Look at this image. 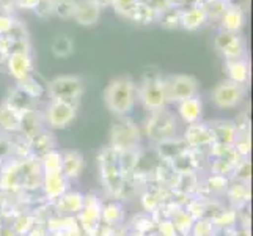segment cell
Returning <instances> with one entry per match:
<instances>
[{
	"mask_svg": "<svg viewBox=\"0 0 253 236\" xmlns=\"http://www.w3.org/2000/svg\"><path fill=\"white\" fill-rule=\"evenodd\" d=\"M104 102L113 117H129L137 102V87L129 76L113 79L104 90Z\"/></svg>",
	"mask_w": 253,
	"mask_h": 236,
	"instance_id": "cell-1",
	"label": "cell"
},
{
	"mask_svg": "<svg viewBox=\"0 0 253 236\" xmlns=\"http://www.w3.org/2000/svg\"><path fill=\"white\" fill-rule=\"evenodd\" d=\"M98 169H99L104 189L112 197H115L118 200L120 192L123 189L125 181L127 178L123 172V167H121L120 153L110 146L102 148V151L98 154Z\"/></svg>",
	"mask_w": 253,
	"mask_h": 236,
	"instance_id": "cell-2",
	"label": "cell"
},
{
	"mask_svg": "<svg viewBox=\"0 0 253 236\" xmlns=\"http://www.w3.org/2000/svg\"><path fill=\"white\" fill-rule=\"evenodd\" d=\"M110 148L118 153L135 151L140 146L142 129L130 117H115L109 131Z\"/></svg>",
	"mask_w": 253,
	"mask_h": 236,
	"instance_id": "cell-3",
	"label": "cell"
},
{
	"mask_svg": "<svg viewBox=\"0 0 253 236\" xmlns=\"http://www.w3.org/2000/svg\"><path fill=\"white\" fill-rule=\"evenodd\" d=\"M143 134L148 141L153 143H161L170 141L173 137H178V118L167 107L161 110L150 112V115L145 120Z\"/></svg>",
	"mask_w": 253,
	"mask_h": 236,
	"instance_id": "cell-4",
	"label": "cell"
},
{
	"mask_svg": "<svg viewBox=\"0 0 253 236\" xmlns=\"http://www.w3.org/2000/svg\"><path fill=\"white\" fill-rule=\"evenodd\" d=\"M137 99L143 104L148 112L165 109L169 104L167 89H165V77L158 73L145 74L143 81L137 89Z\"/></svg>",
	"mask_w": 253,
	"mask_h": 236,
	"instance_id": "cell-5",
	"label": "cell"
},
{
	"mask_svg": "<svg viewBox=\"0 0 253 236\" xmlns=\"http://www.w3.org/2000/svg\"><path fill=\"white\" fill-rule=\"evenodd\" d=\"M46 92L49 93L50 99H62L79 104L84 93V82L79 76H60L52 79L47 84Z\"/></svg>",
	"mask_w": 253,
	"mask_h": 236,
	"instance_id": "cell-6",
	"label": "cell"
},
{
	"mask_svg": "<svg viewBox=\"0 0 253 236\" xmlns=\"http://www.w3.org/2000/svg\"><path fill=\"white\" fill-rule=\"evenodd\" d=\"M79 104L62 99H50L44 112V125L50 129H65L73 123Z\"/></svg>",
	"mask_w": 253,
	"mask_h": 236,
	"instance_id": "cell-7",
	"label": "cell"
},
{
	"mask_svg": "<svg viewBox=\"0 0 253 236\" xmlns=\"http://www.w3.org/2000/svg\"><path fill=\"white\" fill-rule=\"evenodd\" d=\"M246 98V85L223 81L211 92V101L217 109H234Z\"/></svg>",
	"mask_w": 253,
	"mask_h": 236,
	"instance_id": "cell-8",
	"label": "cell"
},
{
	"mask_svg": "<svg viewBox=\"0 0 253 236\" xmlns=\"http://www.w3.org/2000/svg\"><path fill=\"white\" fill-rule=\"evenodd\" d=\"M165 89H167L169 102L178 104L187 98L198 94V81L189 74H176L165 77Z\"/></svg>",
	"mask_w": 253,
	"mask_h": 236,
	"instance_id": "cell-9",
	"label": "cell"
},
{
	"mask_svg": "<svg viewBox=\"0 0 253 236\" xmlns=\"http://www.w3.org/2000/svg\"><path fill=\"white\" fill-rule=\"evenodd\" d=\"M101 200L88 194L85 195L84 200V208L79 213V219H81V229L86 236H98L99 227H101Z\"/></svg>",
	"mask_w": 253,
	"mask_h": 236,
	"instance_id": "cell-10",
	"label": "cell"
},
{
	"mask_svg": "<svg viewBox=\"0 0 253 236\" xmlns=\"http://www.w3.org/2000/svg\"><path fill=\"white\" fill-rule=\"evenodd\" d=\"M214 46L226 60L244 58V55H246V43H244L241 33H230L220 30L215 35Z\"/></svg>",
	"mask_w": 253,
	"mask_h": 236,
	"instance_id": "cell-11",
	"label": "cell"
},
{
	"mask_svg": "<svg viewBox=\"0 0 253 236\" xmlns=\"http://www.w3.org/2000/svg\"><path fill=\"white\" fill-rule=\"evenodd\" d=\"M182 139H184V142L187 143L190 150L195 151H209L214 146L211 128H209L208 123H203V121L187 125Z\"/></svg>",
	"mask_w": 253,
	"mask_h": 236,
	"instance_id": "cell-12",
	"label": "cell"
},
{
	"mask_svg": "<svg viewBox=\"0 0 253 236\" xmlns=\"http://www.w3.org/2000/svg\"><path fill=\"white\" fill-rule=\"evenodd\" d=\"M6 69L16 82L24 81L25 77L32 76L33 71V62L30 52L24 50H13L8 54L6 58Z\"/></svg>",
	"mask_w": 253,
	"mask_h": 236,
	"instance_id": "cell-13",
	"label": "cell"
},
{
	"mask_svg": "<svg viewBox=\"0 0 253 236\" xmlns=\"http://www.w3.org/2000/svg\"><path fill=\"white\" fill-rule=\"evenodd\" d=\"M25 145H27L29 154L33 157V159L40 161L44 154H47L52 150H55V139L52 136L50 131H47L44 128L42 131H40L38 134H35L33 137L27 139V141H25Z\"/></svg>",
	"mask_w": 253,
	"mask_h": 236,
	"instance_id": "cell-14",
	"label": "cell"
},
{
	"mask_svg": "<svg viewBox=\"0 0 253 236\" xmlns=\"http://www.w3.org/2000/svg\"><path fill=\"white\" fill-rule=\"evenodd\" d=\"M99 17H101V8L96 2H93V0H76L73 19L79 25L90 27V25L99 22Z\"/></svg>",
	"mask_w": 253,
	"mask_h": 236,
	"instance_id": "cell-15",
	"label": "cell"
},
{
	"mask_svg": "<svg viewBox=\"0 0 253 236\" xmlns=\"http://www.w3.org/2000/svg\"><path fill=\"white\" fill-rule=\"evenodd\" d=\"M176 113L181 118L182 123L187 125H194L202 121L203 117V101L198 94L187 98L184 101H181L176 104Z\"/></svg>",
	"mask_w": 253,
	"mask_h": 236,
	"instance_id": "cell-16",
	"label": "cell"
},
{
	"mask_svg": "<svg viewBox=\"0 0 253 236\" xmlns=\"http://www.w3.org/2000/svg\"><path fill=\"white\" fill-rule=\"evenodd\" d=\"M68 180L63 177L62 172H44L42 173V181L41 188L44 190V194L49 200L55 202L57 198H60L68 189Z\"/></svg>",
	"mask_w": 253,
	"mask_h": 236,
	"instance_id": "cell-17",
	"label": "cell"
},
{
	"mask_svg": "<svg viewBox=\"0 0 253 236\" xmlns=\"http://www.w3.org/2000/svg\"><path fill=\"white\" fill-rule=\"evenodd\" d=\"M214 145H233L238 137V128L231 120H214L209 121Z\"/></svg>",
	"mask_w": 253,
	"mask_h": 236,
	"instance_id": "cell-18",
	"label": "cell"
},
{
	"mask_svg": "<svg viewBox=\"0 0 253 236\" xmlns=\"http://www.w3.org/2000/svg\"><path fill=\"white\" fill-rule=\"evenodd\" d=\"M5 104L11 110H14L17 115H22V113H25V112L38 109V99L32 98L29 93H25L17 85L14 87L13 90H10V93H8Z\"/></svg>",
	"mask_w": 253,
	"mask_h": 236,
	"instance_id": "cell-19",
	"label": "cell"
},
{
	"mask_svg": "<svg viewBox=\"0 0 253 236\" xmlns=\"http://www.w3.org/2000/svg\"><path fill=\"white\" fill-rule=\"evenodd\" d=\"M85 195L77 190H66L65 194L55 200V208L62 216H77L84 208Z\"/></svg>",
	"mask_w": 253,
	"mask_h": 236,
	"instance_id": "cell-20",
	"label": "cell"
},
{
	"mask_svg": "<svg viewBox=\"0 0 253 236\" xmlns=\"http://www.w3.org/2000/svg\"><path fill=\"white\" fill-rule=\"evenodd\" d=\"M219 21H220L222 30L230 32V33H241L244 24H246V14H244L241 5L230 3Z\"/></svg>",
	"mask_w": 253,
	"mask_h": 236,
	"instance_id": "cell-21",
	"label": "cell"
},
{
	"mask_svg": "<svg viewBox=\"0 0 253 236\" xmlns=\"http://www.w3.org/2000/svg\"><path fill=\"white\" fill-rule=\"evenodd\" d=\"M84 167H85V159L81 151L73 150L62 154V173L68 181L79 178L84 172Z\"/></svg>",
	"mask_w": 253,
	"mask_h": 236,
	"instance_id": "cell-22",
	"label": "cell"
},
{
	"mask_svg": "<svg viewBox=\"0 0 253 236\" xmlns=\"http://www.w3.org/2000/svg\"><path fill=\"white\" fill-rule=\"evenodd\" d=\"M44 129V118L38 112V109L25 112L22 115H19V133L22 136V139H30L35 134H38L40 131Z\"/></svg>",
	"mask_w": 253,
	"mask_h": 236,
	"instance_id": "cell-23",
	"label": "cell"
},
{
	"mask_svg": "<svg viewBox=\"0 0 253 236\" xmlns=\"http://www.w3.org/2000/svg\"><path fill=\"white\" fill-rule=\"evenodd\" d=\"M208 21L206 11L203 10L202 5H192L186 10H182L181 13V24L179 27H182L187 32H195L200 27H203Z\"/></svg>",
	"mask_w": 253,
	"mask_h": 236,
	"instance_id": "cell-24",
	"label": "cell"
},
{
	"mask_svg": "<svg viewBox=\"0 0 253 236\" xmlns=\"http://www.w3.org/2000/svg\"><path fill=\"white\" fill-rule=\"evenodd\" d=\"M225 71H226V76H228V81H231L234 84L247 85L249 79H250V65L246 58L226 60Z\"/></svg>",
	"mask_w": 253,
	"mask_h": 236,
	"instance_id": "cell-25",
	"label": "cell"
},
{
	"mask_svg": "<svg viewBox=\"0 0 253 236\" xmlns=\"http://www.w3.org/2000/svg\"><path fill=\"white\" fill-rule=\"evenodd\" d=\"M125 221V209L117 198L109 200L107 203L101 205V224L106 225H120Z\"/></svg>",
	"mask_w": 253,
	"mask_h": 236,
	"instance_id": "cell-26",
	"label": "cell"
},
{
	"mask_svg": "<svg viewBox=\"0 0 253 236\" xmlns=\"http://www.w3.org/2000/svg\"><path fill=\"white\" fill-rule=\"evenodd\" d=\"M19 131V115L11 110L5 102L0 104V134L8 136Z\"/></svg>",
	"mask_w": 253,
	"mask_h": 236,
	"instance_id": "cell-27",
	"label": "cell"
},
{
	"mask_svg": "<svg viewBox=\"0 0 253 236\" xmlns=\"http://www.w3.org/2000/svg\"><path fill=\"white\" fill-rule=\"evenodd\" d=\"M158 17H159V11H156L150 3L140 0V3H138L134 16L130 17V21L138 25H148V24H153L158 21Z\"/></svg>",
	"mask_w": 253,
	"mask_h": 236,
	"instance_id": "cell-28",
	"label": "cell"
},
{
	"mask_svg": "<svg viewBox=\"0 0 253 236\" xmlns=\"http://www.w3.org/2000/svg\"><path fill=\"white\" fill-rule=\"evenodd\" d=\"M170 219L174 225V229H176L178 235H182V236H187L190 233L192 227H194V222H195L194 217H192L186 209H182V208H179L178 211H174L170 216Z\"/></svg>",
	"mask_w": 253,
	"mask_h": 236,
	"instance_id": "cell-29",
	"label": "cell"
},
{
	"mask_svg": "<svg viewBox=\"0 0 253 236\" xmlns=\"http://www.w3.org/2000/svg\"><path fill=\"white\" fill-rule=\"evenodd\" d=\"M181 13H182V8H179L178 5H173L159 13L158 22L165 29H170V30L178 29L181 24Z\"/></svg>",
	"mask_w": 253,
	"mask_h": 236,
	"instance_id": "cell-30",
	"label": "cell"
},
{
	"mask_svg": "<svg viewBox=\"0 0 253 236\" xmlns=\"http://www.w3.org/2000/svg\"><path fill=\"white\" fill-rule=\"evenodd\" d=\"M52 54L55 57H69L74 52V43L73 40L68 37V35H58V37L52 41V46H50Z\"/></svg>",
	"mask_w": 253,
	"mask_h": 236,
	"instance_id": "cell-31",
	"label": "cell"
},
{
	"mask_svg": "<svg viewBox=\"0 0 253 236\" xmlns=\"http://www.w3.org/2000/svg\"><path fill=\"white\" fill-rule=\"evenodd\" d=\"M17 87H19V89H22L25 93H29L32 98H35V99L42 98V94L46 93L44 85H41V82L37 81V79L33 77V74L29 76V77H25L24 81L17 82Z\"/></svg>",
	"mask_w": 253,
	"mask_h": 236,
	"instance_id": "cell-32",
	"label": "cell"
},
{
	"mask_svg": "<svg viewBox=\"0 0 253 236\" xmlns=\"http://www.w3.org/2000/svg\"><path fill=\"white\" fill-rule=\"evenodd\" d=\"M42 173L44 172H62V153L52 150L40 159Z\"/></svg>",
	"mask_w": 253,
	"mask_h": 236,
	"instance_id": "cell-33",
	"label": "cell"
},
{
	"mask_svg": "<svg viewBox=\"0 0 253 236\" xmlns=\"http://www.w3.org/2000/svg\"><path fill=\"white\" fill-rule=\"evenodd\" d=\"M198 5L203 6L208 19H220L222 14L226 10V6H228L230 3L226 2V0H203V2L198 3Z\"/></svg>",
	"mask_w": 253,
	"mask_h": 236,
	"instance_id": "cell-34",
	"label": "cell"
},
{
	"mask_svg": "<svg viewBox=\"0 0 253 236\" xmlns=\"http://www.w3.org/2000/svg\"><path fill=\"white\" fill-rule=\"evenodd\" d=\"M138 3H140V0H113L112 8L115 10L117 14L123 16L130 21V17L134 16Z\"/></svg>",
	"mask_w": 253,
	"mask_h": 236,
	"instance_id": "cell-35",
	"label": "cell"
},
{
	"mask_svg": "<svg viewBox=\"0 0 253 236\" xmlns=\"http://www.w3.org/2000/svg\"><path fill=\"white\" fill-rule=\"evenodd\" d=\"M76 6V0H52V14H55L62 19L73 17Z\"/></svg>",
	"mask_w": 253,
	"mask_h": 236,
	"instance_id": "cell-36",
	"label": "cell"
},
{
	"mask_svg": "<svg viewBox=\"0 0 253 236\" xmlns=\"http://www.w3.org/2000/svg\"><path fill=\"white\" fill-rule=\"evenodd\" d=\"M226 192H228L230 198L236 200V202H247L249 200V186L247 183L244 181H239V180H234L233 185H228V188H226Z\"/></svg>",
	"mask_w": 253,
	"mask_h": 236,
	"instance_id": "cell-37",
	"label": "cell"
},
{
	"mask_svg": "<svg viewBox=\"0 0 253 236\" xmlns=\"http://www.w3.org/2000/svg\"><path fill=\"white\" fill-rule=\"evenodd\" d=\"M215 232V224L212 219H208V217H202V219H197L192 227V236H214Z\"/></svg>",
	"mask_w": 253,
	"mask_h": 236,
	"instance_id": "cell-38",
	"label": "cell"
},
{
	"mask_svg": "<svg viewBox=\"0 0 253 236\" xmlns=\"http://www.w3.org/2000/svg\"><path fill=\"white\" fill-rule=\"evenodd\" d=\"M158 232H159V236H179L176 229H174V225L171 222V219H162V221H158Z\"/></svg>",
	"mask_w": 253,
	"mask_h": 236,
	"instance_id": "cell-39",
	"label": "cell"
},
{
	"mask_svg": "<svg viewBox=\"0 0 253 236\" xmlns=\"http://www.w3.org/2000/svg\"><path fill=\"white\" fill-rule=\"evenodd\" d=\"M33 11L41 19H46V17L52 16V0H40Z\"/></svg>",
	"mask_w": 253,
	"mask_h": 236,
	"instance_id": "cell-40",
	"label": "cell"
},
{
	"mask_svg": "<svg viewBox=\"0 0 253 236\" xmlns=\"http://www.w3.org/2000/svg\"><path fill=\"white\" fill-rule=\"evenodd\" d=\"M14 17L8 13H0V35H6L14 24Z\"/></svg>",
	"mask_w": 253,
	"mask_h": 236,
	"instance_id": "cell-41",
	"label": "cell"
},
{
	"mask_svg": "<svg viewBox=\"0 0 253 236\" xmlns=\"http://www.w3.org/2000/svg\"><path fill=\"white\" fill-rule=\"evenodd\" d=\"M40 0H14L16 6L19 8V10H35L38 5Z\"/></svg>",
	"mask_w": 253,
	"mask_h": 236,
	"instance_id": "cell-42",
	"label": "cell"
},
{
	"mask_svg": "<svg viewBox=\"0 0 253 236\" xmlns=\"http://www.w3.org/2000/svg\"><path fill=\"white\" fill-rule=\"evenodd\" d=\"M93 2H96L99 5V8L102 10V8H107V6H112L113 3V0H93Z\"/></svg>",
	"mask_w": 253,
	"mask_h": 236,
	"instance_id": "cell-43",
	"label": "cell"
},
{
	"mask_svg": "<svg viewBox=\"0 0 253 236\" xmlns=\"http://www.w3.org/2000/svg\"><path fill=\"white\" fill-rule=\"evenodd\" d=\"M6 58H8V54L5 50H0V68L6 66Z\"/></svg>",
	"mask_w": 253,
	"mask_h": 236,
	"instance_id": "cell-44",
	"label": "cell"
},
{
	"mask_svg": "<svg viewBox=\"0 0 253 236\" xmlns=\"http://www.w3.org/2000/svg\"><path fill=\"white\" fill-rule=\"evenodd\" d=\"M203 0H194V5H198V3H202Z\"/></svg>",
	"mask_w": 253,
	"mask_h": 236,
	"instance_id": "cell-45",
	"label": "cell"
},
{
	"mask_svg": "<svg viewBox=\"0 0 253 236\" xmlns=\"http://www.w3.org/2000/svg\"><path fill=\"white\" fill-rule=\"evenodd\" d=\"M226 2H228V3H230V0H226Z\"/></svg>",
	"mask_w": 253,
	"mask_h": 236,
	"instance_id": "cell-46",
	"label": "cell"
}]
</instances>
